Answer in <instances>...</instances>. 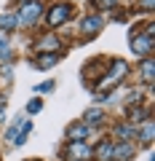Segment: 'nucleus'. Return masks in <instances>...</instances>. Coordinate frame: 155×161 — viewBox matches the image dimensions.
<instances>
[{
  "label": "nucleus",
  "mask_w": 155,
  "mask_h": 161,
  "mask_svg": "<svg viewBox=\"0 0 155 161\" xmlns=\"http://www.w3.org/2000/svg\"><path fill=\"white\" fill-rule=\"evenodd\" d=\"M70 6L67 3H62V6H54L51 11H48V24H54V27H56V24H62V22H67V16H70Z\"/></svg>",
  "instance_id": "obj_1"
},
{
  "label": "nucleus",
  "mask_w": 155,
  "mask_h": 161,
  "mask_svg": "<svg viewBox=\"0 0 155 161\" xmlns=\"http://www.w3.org/2000/svg\"><path fill=\"white\" fill-rule=\"evenodd\" d=\"M131 48H134L137 54H147L150 48H152V32H150V35H134Z\"/></svg>",
  "instance_id": "obj_2"
},
{
  "label": "nucleus",
  "mask_w": 155,
  "mask_h": 161,
  "mask_svg": "<svg viewBox=\"0 0 155 161\" xmlns=\"http://www.w3.org/2000/svg\"><path fill=\"white\" fill-rule=\"evenodd\" d=\"M110 156H112L115 161H126L134 156V145L131 142H121V145H115L112 150H110Z\"/></svg>",
  "instance_id": "obj_3"
},
{
  "label": "nucleus",
  "mask_w": 155,
  "mask_h": 161,
  "mask_svg": "<svg viewBox=\"0 0 155 161\" xmlns=\"http://www.w3.org/2000/svg\"><path fill=\"white\" fill-rule=\"evenodd\" d=\"M38 14H40V6H38V3H27V6L22 8V19H19V22H22V24H27V22L32 24Z\"/></svg>",
  "instance_id": "obj_4"
},
{
  "label": "nucleus",
  "mask_w": 155,
  "mask_h": 161,
  "mask_svg": "<svg viewBox=\"0 0 155 161\" xmlns=\"http://www.w3.org/2000/svg\"><path fill=\"white\" fill-rule=\"evenodd\" d=\"M70 153L78 156V158H88V156H94V148H86L83 142H72L70 145Z\"/></svg>",
  "instance_id": "obj_5"
},
{
  "label": "nucleus",
  "mask_w": 155,
  "mask_h": 161,
  "mask_svg": "<svg viewBox=\"0 0 155 161\" xmlns=\"http://www.w3.org/2000/svg\"><path fill=\"white\" fill-rule=\"evenodd\" d=\"M99 27H102V19H99V16H91V19H86V24H83V30H86V32H96Z\"/></svg>",
  "instance_id": "obj_6"
},
{
  "label": "nucleus",
  "mask_w": 155,
  "mask_h": 161,
  "mask_svg": "<svg viewBox=\"0 0 155 161\" xmlns=\"http://www.w3.org/2000/svg\"><path fill=\"white\" fill-rule=\"evenodd\" d=\"M11 27H16V19H13L11 14H3V16H0V30H11Z\"/></svg>",
  "instance_id": "obj_7"
},
{
  "label": "nucleus",
  "mask_w": 155,
  "mask_h": 161,
  "mask_svg": "<svg viewBox=\"0 0 155 161\" xmlns=\"http://www.w3.org/2000/svg\"><path fill=\"white\" fill-rule=\"evenodd\" d=\"M51 64H56V57H54V54H43V57H40V62H38V67H40V70H46V67H51Z\"/></svg>",
  "instance_id": "obj_8"
},
{
  "label": "nucleus",
  "mask_w": 155,
  "mask_h": 161,
  "mask_svg": "<svg viewBox=\"0 0 155 161\" xmlns=\"http://www.w3.org/2000/svg\"><path fill=\"white\" fill-rule=\"evenodd\" d=\"M88 134V126H75V129H70V137H75V140H83Z\"/></svg>",
  "instance_id": "obj_9"
},
{
  "label": "nucleus",
  "mask_w": 155,
  "mask_h": 161,
  "mask_svg": "<svg viewBox=\"0 0 155 161\" xmlns=\"http://www.w3.org/2000/svg\"><path fill=\"white\" fill-rule=\"evenodd\" d=\"M150 137H152V121H144V129H142V140H144V142H150Z\"/></svg>",
  "instance_id": "obj_10"
},
{
  "label": "nucleus",
  "mask_w": 155,
  "mask_h": 161,
  "mask_svg": "<svg viewBox=\"0 0 155 161\" xmlns=\"http://www.w3.org/2000/svg\"><path fill=\"white\" fill-rule=\"evenodd\" d=\"M142 73H144V80H152V59H147V62H144V67H142Z\"/></svg>",
  "instance_id": "obj_11"
},
{
  "label": "nucleus",
  "mask_w": 155,
  "mask_h": 161,
  "mask_svg": "<svg viewBox=\"0 0 155 161\" xmlns=\"http://www.w3.org/2000/svg\"><path fill=\"white\" fill-rule=\"evenodd\" d=\"M0 57H3V59L8 57V38L3 32H0Z\"/></svg>",
  "instance_id": "obj_12"
},
{
  "label": "nucleus",
  "mask_w": 155,
  "mask_h": 161,
  "mask_svg": "<svg viewBox=\"0 0 155 161\" xmlns=\"http://www.w3.org/2000/svg\"><path fill=\"white\" fill-rule=\"evenodd\" d=\"M59 46V40L56 38H51V40H40V43H38V48H56Z\"/></svg>",
  "instance_id": "obj_13"
},
{
  "label": "nucleus",
  "mask_w": 155,
  "mask_h": 161,
  "mask_svg": "<svg viewBox=\"0 0 155 161\" xmlns=\"http://www.w3.org/2000/svg\"><path fill=\"white\" fill-rule=\"evenodd\" d=\"M104 115H102V110H88L86 113V121H102Z\"/></svg>",
  "instance_id": "obj_14"
},
{
  "label": "nucleus",
  "mask_w": 155,
  "mask_h": 161,
  "mask_svg": "<svg viewBox=\"0 0 155 161\" xmlns=\"http://www.w3.org/2000/svg\"><path fill=\"white\" fill-rule=\"evenodd\" d=\"M29 113H38V110H40V99H32V105H29Z\"/></svg>",
  "instance_id": "obj_15"
},
{
  "label": "nucleus",
  "mask_w": 155,
  "mask_h": 161,
  "mask_svg": "<svg viewBox=\"0 0 155 161\" xmlns=\"http://www.w3.org/2000/svg\"><path fill=\"white\" fill-rule=\"evenodd\" d=\"M115 0H99V6H112Z\"/></svg>",
  "instance_id": "obj_16"
},
{
  "label": "nucleus",
  "mask_w": 155,
  "mask_h": 161,
  "mask_svg": "<svg viewBox=\"0 0 155 161\" xmlns=\"http://www.w3.org/2000/svg\"><path fill=\"white\" fill-rule=\"evenodd\" d=\"M142 3H144V8H150V6H152V0H142Z\"/></svg>",
  "instance_id": "obj_17"
}]
</instances>
